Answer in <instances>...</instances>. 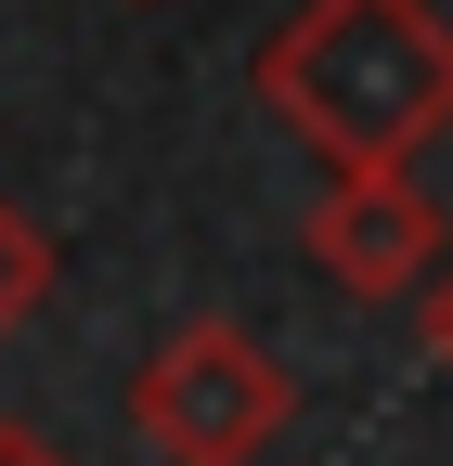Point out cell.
<instances>
[{"mask_svg":"<svg viewBox=\"0 0 453 466\" xmlns=\"http://www.w3.org/2000/svg\"><path fill=\"white\" fill-rule=\"evenodd\" d=\"M0 466H65V453H52L39 428H14V415H0Z\"/></svg>","mask_w":453,"mask_h":466,"instance_id":"cell-6","label":"cell"},{"mask_svg":"<svg viewBox=\"0 0 453 466\" xmlns=\"http://www.w3.org/2000/svg\"><path fill=\"white\" fill-rule=\"evenodd\" d=\"M259 104L337 182H402L453 130V26H440V0H298L259 39Z\"/></svg>","mask_w":453,"mask_h":466,"instance_id":"cell-1","label":"cell"},{"mask_svg":"<svg viewBox=\"0 0 453 466\" xmlns=\"http://www.w3.org/2000/svg\"><path fill=\"white\" fill-rule=\"evenodd\" d=\"M39 299H52V233H39L14 195H0V350L39 324Z\"/></svg>","mask_w":453,"mask_h":466,"instance_id":"cell-4","label":"cell"},{"mask_svg":"<svg viewBox=\"0 0 453 466\" xmlns=\"http://www.w3.org/2000/svg\"><path fill=\"white\" fill-rule=\"evenodd\" d=\"M440 259H453V220H440V195L415 182V168L402 182H324L311 272L337 285V299H428Z\"/></svg>","mask_w":453,"mask_h":466,"instance_id":"cell-3","label":"cell"},{"mask_svg":"<svg viewBox=\"0 0 453 466\" xmlns=\"http://www.w3.org/2000/svg\"><path fill=\"white\" fill-rule=\"evenodd\" d=\"M415 337H428V363L453 376V259H440V285H428V299H415Z\"/></svg>","mask_w":453,"mask_h":466,"instance_id":"cell-5","label":"cell"},{"mask_svg":"<svg viewBox=\"0 0 453 466\" xmlns=\"http://www.w3.org/2000/svg\"><path fill=\"white\" fill-rule=\"evenodd\" d=\"M286 415H298V376L272 363L247 324H182L130 376V441L156 466H259Z\"/></svg>","mask_w":453,"mask_h":466,"instance_id":"cell-2","label":"cell"}]
</instances>
